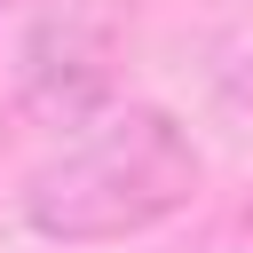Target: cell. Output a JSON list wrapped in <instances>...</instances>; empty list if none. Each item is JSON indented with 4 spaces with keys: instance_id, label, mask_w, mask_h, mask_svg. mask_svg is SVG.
Masks as SVG:
<instances>
[{
    "instance_id": "1",
    "label": "cell",
    "mask_w": 253,
    "mask_h": 253,
    "mask_svg": "<svg viewBox=\"0 0 253 253\" xmlns=\"http://www.w3.org/2000/svg\"><path fill=\"white\" fill-rule=\"evenodd\" d=\"M198 190H206V150L190 142V126L158 103H126L103 111L95 134L40 158L16 190V213L47 245H119L190 213Z\"/></svg>"
},
{
    "instance_id": "2",
    "label": "cell",
    "mask_w": 253,
    "mask_h": 253,
    "mask_svg": "<svg viewBox=\"0 0 253 253\" xmlns=\"http://www.w3.org/2000/svg\"><path fill=\"white\" fill-rule=\"evenodd\" d=\"M119 95V16L55 8L16 47V103L47 126H87Z\"/></svg>"
}]
</instances>
